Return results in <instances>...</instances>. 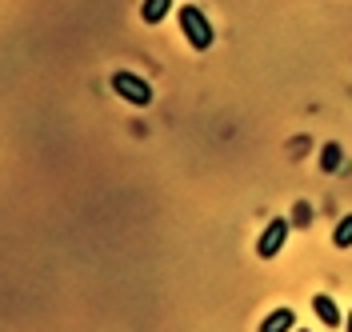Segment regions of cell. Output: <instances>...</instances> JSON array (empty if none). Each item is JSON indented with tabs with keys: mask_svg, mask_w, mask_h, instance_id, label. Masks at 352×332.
<instances>
[{
	"mask_svg": "<svg viewBox=\"0 0 352 332\" xmlns=\"http://www.w3.org/2000/svg\"><path fill=\"white\" fill-rule=\"evenodd\" d=\"M180 28H184L188 45L197 48V52H204V48H212V41H217V32H212V24H208V16L200 12L197 4H184V8H180Z\"/></svg>",
	"mask_w": 352,
	"mask_h": 332,
	"instance_id": "6da1fadb",
	"label": "cell"
},
{
	"mask_svg": "<svg viewBox=\"0 0 352 332\" xmlns=\"http://www.w3.org/2000/svg\"><path fill=\"white\" fill-rule=\"evenodd\" d=\"M112 92L120 100L136 104V109H148L153 104V85L144 76H136V72H112Z\"/></svg>",
	"mask_w": 352,
	"mask_h": 332,
	"instance_id": "7a4b0ae2",
	"label": "cell"
},
{
	"mask_svg": "<svg viewBox=\"0 0 352 332\" xmlns=\"http://www.w3.org/2000/svg\"><path fill=\"white\" fill-rule=\"evenodd\" d=\"M285 241H288V221H268L264 224V232H261V241H256V256L261 261H272L280 248H285Z\"/></svg>",
	"mask_w": 352,
	"mask_h": 332,
	"instance_id": "3957f363",
	"label": "cell"
},
{
	"mask_svg": "<svg viewBox=\"0 0 352 332\" xmlns=\"http://www.w3.org/2000/svg\"><path fill=\"white\" fill-rule=\"evenodd\" d=\"M312 309H316V316L324 320V329H340V324H344V316H340V309H336V300L324 296V292L312 296Z\"/></svg>",
	"mask_w": 352,
	"mask_h": 332,
	"instance_id": "277c9868",
	"label": "cell"
},
{
	"mask_svg": "<svg viewBox=\"0 0 352 332\" xmlns=\"http://www.w3.org/2000/svg\"><path fill=\"white\" fill-rule=\"evenodd\" d=\"M292 320H296V312L292 309H272L261 320V332H292Z\"/></svg>",
	"mask_w": 352,
	"mask_h": 332,
	"instance_id": "5b68a950",
	"label": "cell"
},
{
	"mask_svg": "<svg viewBox=\"0 0 352 332\" xmlns=\"http://www.w3.org/2000/svg\"><path fill=\"white\" fill-rule=\"evenodd\" d=\"M168 8H173V0H144V4H140V21L160 24L164 16H168Z\"/></svg>",
	"mask_w": 352,
	"mask_h": 332,
	"instance_id": "8992f818",
	"label": "cell"
},
{
	"mask_svg": "<svg viewBox=\"0 0 352 332\" xmlns=\"http://www.w3.org/2000/svg\"><path fill=\"white\" fill-rule=\"evenodd\" d=\"M332 244H336V248H349V244H352V217H344V221L336 224V232H332Z\"/></svg>",
	"mask_w": 352,
	"mask_h": 332,
	"instance_id": "52a82bcc",
	"label": "cell"
},
{
	"mask_svg": "<svg viewBox=\"0 0 352 332\" xmlns=\"http://www.w3.org/2000/svg\"><path fill=\"white\" fill-rule=\"evenodd\" d=\"M320 164H324L329 173H336V168H340V148H336V144H329V148L320 153Z\"/></svg>",
	"mask_w": 352,
	"mask_h": 332,
	"instance_id": "ba28073f",
	"label": "cell"
},
{
	"mask_svg": "<svg viewBox=\"0 0 352 332\" xmlns=\"http://www.w3.org/2000/svg\"><path fill=\"white\" fill-rule=\"evenodd\" d=\"M344 329H349V332H352V312H349V316H344Z\"/></svg>",
	"mask_w": 352,
	"mask_h": 332,
	"instance_id": "9c48e42d",
	"label": "cell"
},
{
	"mask_svg": "<svg viewBox=\"0 0 352 332\" xmlns=\"http://www.w3.org/2000/svg\"><path fill=\"white\" fill-rule=\"evenodd\" d=\"M300 332H308V329H300Z\"/></svg>",
	"mask_w": 352,
	"mask_h": 332,
	"instance_id": "30bf717a",
	"label": "cell"
}]
</instances>
